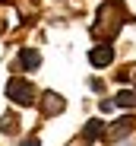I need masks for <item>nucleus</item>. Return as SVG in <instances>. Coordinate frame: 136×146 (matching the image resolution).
<instances>
[{
  "mask_svg": "<svg viewBox=\"0 0 136 146\" xmlns=\"http://www.w3.org/2000/svg\"><path fill=\"white\" fill-rule=\"evenodd\" d=\"M38 67H41V54L35 48H22L16 64H13V70H38Z\"/></svg>",
  "mask_w": 136,
  "mask_h": 146,
  "instance_id": "39448f33",
  "label": "nucleus"
},
{
  "mask_svg": "<svg viewBox=\"0 0 136 146\" xmlns=\"http://www.w3.org/2000/svg\"><path fill=\"white\" fill-rule=\"evenodd\" d=\"M130 130H133V117H124V121H117V124L108 127V140H120V137H127Z\"/></svg>",
  "mask_w": 136,
  "mask_h": 146,
  "instance_id": "0eeeda50",
  "label": "nucleus"
},
{
  "mask_svg": "<svg viewBox=\"0 0 136 146\" xmlns=\"http://www.w3.org/2000/svg\"><path fill=\"white\" fill-rule=\"evenodd\" d=\"M0 130H3V133H19V114L16 111H7L3 117H0Z\"/></svg>",
  "mask_w": 136,
  "mask_h": 146,
  "instance_id": "6e6552de",
  "label": "nucleus"
},
{
  "mask_svg": "<svg viewBox=\"0 0 136 146\" xmlns=\"http://www.w3.org/2000/svg\"><path fill=\"white\" fill-rule=\"evenodd\" d=\"M124 146H130V143H124Z\"/></svg>",
  "mask_w": 136,
  "mask_h": 146,
  "instance_id": "f8f14e48",
  "label": "nucleus"
},
{
  "mask_svg": "<svg viewBox=\"0 0 136 146\" xmlns=\"http://www.w3.org/2000/svg\"><path fill=\"white\" fill-rule=\"evenodd\" d=\"M111 60H114V48H111V41H101V44H95L92 51H89V64H92V67H108Z\"/></svg>",
  "mask_w": 136,
  "mask_h": 146,
  "instance_id": "7ed1b4c3",
  "label": "nucleus"
},
{
  "mask_svg": "<svg viewBox=\"0 0 136 146\" xmlns=\"http://www.w3.org/2000/svg\"><path fill=\"white\" fill-rule=\"evenodd\" d=\"M114 105H117V108H133V105H136V92H133V89L117 92V95H114Z\"/></svg>",
  "mask_w": 136,
  "mask_h": 146,
  "instance_id": "1a4fd4ad",
  "label": "nucleus"
},
{
  "mask_svg": "<svg viewBox=\"0 0 136 146\" xmlns=\"http://www.w3.org/2000/svg\"><path fill=\"white\" fill-rule=\"evenodd\" d=\"M22 146H41V140H38V137H26V140H22Z\"/></svg>",
  "mask_w": 136,
  "mask_h": 146,
  "instance_id": "9b49d317",
  "label": "nucleus"
},
{
  "mask_svg": "<svg viewBox=\"0 0 136 146\" xmlns=\"http://www.w3.org/2000/svg\"><path fill=\"white\" fill-rule=\"evenodd\" d=\"M114 108H117L114 99H104V102H101V111H114Z\"/></svg>",
  "mask_w": 136,
  "mask_h": 146,
  "instance_id": "9d476101",
  "label": "nucleus"
},
{
  "mask_svg": "<svg viewBox=\"0 0 136 146\" xmlns=\"http://www.w3.org/2000/svg\"><path fill=\"white\" fill-rule=\"evenodd\" d=\"M120 22H124V16H120L117 10L101 7V10H98V19H95V26H92V35H95V38H111V35L120 29Z\"/></svg>",
  "mask_w": 136,
  "mask_h": 146,
  "instance_id": "f257e3e1",
  "label": "nucleus"
},
{
  "mask_svg": "<svg viewBox=\"0 0 136 146\" xmlns=\"http://www.w3.org/2000/svg\"><path fill=\"white\" fill-rule=\"evenodd\" d=\"M63 108H66V102H63L60 92H44V95H41V114H44V117H54V114H60Z\"/></svg>",
  "mask_w": 136,
  "mask_h": 146,
  "instance_id": "20e7f679",
  "label": "nucleus"
},
{
  "mask_svg": "<svg viewBox=\"0 0 136 146\" xmlns=\"http://www.w3.org/2000/svg\"><path fill=\"white\" fill-rule=\"evenodd\" d=\"M7 95L16 102V105H35V86L29 83V80H19V76H10V83H7Z\"/></svg>",
  "mask_w": 136,
  "mask_h": 146,
  "instance_id": "f03ea898",
  "label": "nucleus"
},
{
  "mask_svg": "<svg viewBox=\"0 0 136 146\" xmlns=\"http://www.w3.org/2000/svg\"><path fill=\"white\" fill-rule=\"evenodd\" d=\"M101 137H104V121H101V117H92V121L82 127V140H85V143H95V140H101Z\"/></svg>",
  "mask_w": 136,
  "mask_h": 146,
  "instance_id": "423d86ee",
  "label": "nucleus"
}]
</instances>
